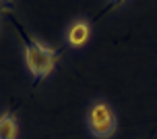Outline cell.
<instances>
[{
  "instance_id": "1",
  "label": "cell",
  "mask_w": 157,
  "mask_h": 139,
  "mask_svg": "<svg viewBox=\"0 0 157 139\" xmlns=\"http://www.w3.org/2000/svg\"><path fill=\"white\" fill-rule=\"evenodd\" d=\"M56 60H58V52L39 42H29L25 48V62L35 79H44L46 75H50L56 67Z\"/></svg>"
},
{
  "instance_id": "2",
  "label": "cell",
  "mask_w": 157,
  "mask_h": 139,
  "mask_svg": "<svg viewBox=\"0 0 157 139\" xmlns=\"http://www.w3.org/2000/svg\"><path fill=\"white\" fill-rule=\"evenodd\" d=\"M89 129L95 137H112V133L116 131V116L108 104L103 102L93 104V108L89 112Z\"/></svg>"
},
{
  "instance_id": "3",
  "label": "cell",
  "mask_w": 157,
  "mask_h": 139,
  "mask_svg": "<svg viewBox=\"0 0 157 139\" xmlns=\"http://www.w3.org/2000/svg\"><path fill=\"white\" fill-rule=\"evenodd\" d=\"M87 39H89V25L87 23H75L68 31V42L72 46H83Z\"/></svg>"
},
{
  "instance_id": "4",
  "label": "cell",
  "mask_w": 157,
  "mask_h": 139,
  "mask_svg": "<svg viewBox=\"0 0 157 139\" xmlns=\"http://www.w3.org/2000/svg\"><path fill=\"white\" fill-rule=\"evenodd\" d=\"M0 139H17V121L13 116L0 118Z\"/></svg>"
},
{
  "instance_id": "5",
  "label": "cell",
  "mask_w": 157,
  "mask_h": 139,
  "mask_svg": "<svg viewBox=\"0 0 157 139\" xmlns=\"http://www.w3.org/2000/svg\"><path fill=\"white\" fill-rule=\"evenodd\" d=\"M8 4H10V0H0V13H4L8 8Z\"/></svg>"
},
{
  "instance_id": "6",
  "label": "cell",
  "mask_w": 157,
  "mask_h": 139,
  "mask_svg": "<svg viewBox=\"0 0 157 139\" xmlns=\"http://www.w3.org/2000/svg\"><path fill=\"white\" fill-rule=\"evenodd\" d=\"M120 2H124V0H114V4H120Z\"/></svg>"
}]
</instances>
